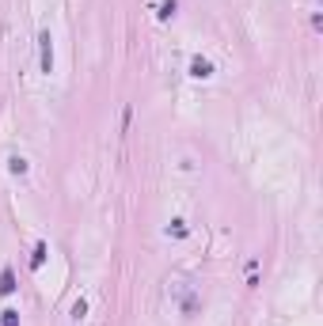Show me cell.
Returning a JSON list of instances; mask_svg holds the SVG:
<instances>
[{
  "instance_id": "3957f363",
  "label": "cell",
  "mask_w": 323,
  "mask_h": 326,
  "mask_svg": "<svg viewBox=\"0 0 323 326\" xmlns=\"http://www.w3.org/2000/svg\"><path fill=\"white\" fill-rule=\"evenodd\" d=\"M0 292H4V296H8V292H15V273H12V270L0 273Z\"/></svg>"
},
{
  "instance_id": "6da1fadb",
  "label": "cell",
  "mask_w": 323,
  "mask_h": 326,
  "mask_svg": "<svg viewBox=\"0 0 323 326\" xmlns=\"http://www.w3.org/2000/svg\"><path fill=\"white\" fill-rule=\"evenodd\" d=\"M190 76H198V80H209V76H213V65H209L206 57H194V61H190Z\"/></svg>"
},
{
  "instance_id": "5b68a950",
  "label": "cell",
  "mask_w": 323,
  "mask_h": 326,
  "mask_svg": "<svg viewBox=\"0 0 323 326\" xmlns=\"http://www.w3.org/2000/svg\"><path fill=\"white\" fill-rule=\"evenodd\" d=\"M0 326H19V311H12V307L0 311Z\"/></svg>"
},
{
  "instance_id": "8992f818",
  "label": "cell",
  "mask_w": 323,
  "mask_h": 326,
  "mask_svg": "<svg viewBox=\"0 0 323 326\" xmlns=\"http://www.w3.org/2000/svg\"><path fill=\"white\" fill-rule=\"evenodd\" d=\"M46 262V243H38V247H34V258H30V266H34V270H38V266H42Z\"/></svg>"
},
{
  "instance_id": "ba28073f",
  "label": "cell",
  "mask_w": 323,
  "mask_h": 326,
  "mask_svg": "<svg viewBox=\"0 0 323 326\" xmlns=\"http://www.w3.org/2000/svg\"><path fill=\"white\" fill-rule=\"evenodd\" d=\"M84 315H88V303H84V300H76V303H73V319H76V323H80Z\"/></svg>"
},
{
  "instance_id": "7a4b0ae2",
  "label": "cell",
  "mask_w": 323,
  "mask_h": 326,
  "mask_svg": "<svg viewBox=\"0 0 323 326\" xmlns=\"http://www.w3.org/2000/svg\"><path fill=\"white\" fill-rule=\"evenodd\" d=\"M38 42H42V72H50L54 69V46H50V34H46V30H42Z\"/></svg>"
},
{
  "instance_id": "52a82bcc",
  "label": "cell",
  "mask_w": 323,
  "mask_h": 326,
  "mask_svg": "<svg viewBox=\"0 0 323 326\" xmlns=\"http://www.w3.org/2000/svg\"><path fill=\"white\" fill-rule=\"evenodd\" d=\"M175 15V0H163L160 4V19H171Z\"/></svg>"
},
{
  "instance_id": "9c48e42d",
  "label": "cell",
  "mask_w": 323,
  "mask_h": 326,
  "mask_svg": "<svg viewBox=\"0 0 323 326\" xmlns=\"http://www.w3.org/2000/svg\"><path fill=\"white\" fill-rule=\"evenodd\" d=\"M171 231H175V235H187V227H183V220H171V227H167V235H171Z\"/></svg>"
},
{
  "instance_id": "277c9868",
  "label": "cell",
  "mask_w": 323,
  "mask_h": 326,
  "mask_svg": "<svg viewBox=\"0 0 323 326\" xmlns=\"http://www.w3.org/2000/svg\"><path fill=\"white\" fill-rule=\"evenodd\" d=\"M8 167H12V175H27V159H23V156H12V159H8Z\"/></svg>"
}]
</instances>
